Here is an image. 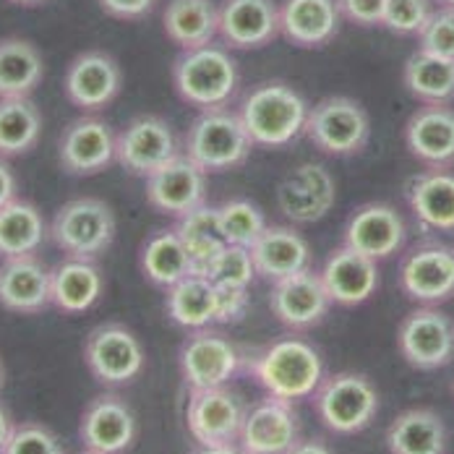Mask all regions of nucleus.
<instances>
[{
  "instance_id": "1",
  "label": "nucleus",
  "mask_w": 454,
  "mask_h": 454,
  "mask_svg": "<svg viewBox=\"0 0 454 454\" xmlns=\"http://www.w3.org/2000/svg\"><path fill=\"white\" fill-rule=\"evenodd\" d=\"M246 371L267 395L290 403L314 397L318 384L326 379L321 353L309 340L295 334L279 337L256 356L246 358Z\"/></svg>"
},
{
  "instance_id": "2",
  "label": "nucleus",
  "mask_w": 454,
  "mask_h": 454,
  "mask_svg": "<svg viewBox=\"0 0 454 454\" xmlns=\"http://www.w3.org/2000/svg\"><path fill=\"white\" fill-rule=\"evenodd\" d=\"M309 105L303 94L285 82H264L243 94L238 115L256 146L279 149L306 131Z\"/></svg>"
},
{
  "instance_id": "3",
  "label": "nucleus",
  "mask_w": 454,
  "mask_h": 454,
  "mask_svg": "<svg viewBox=\"0 0 454 454\" xmlns=\"http://www.w3.org/2000/svg\"><path fill=\"white\" fill-rule=\"evenodd\" d=\"M227 50L230 47L215 43L181 50L173 63V87L185 105L209 110L230 102V97L238 91L240 74Z\"/></svg>"
},
{
  "instance_id": "4",
  "label": "nucleus",
  "mask_w": 454,
  "mask_h": 454,
  "mask_svg": "<svg viewBox=\"0 0 454 454\" xmlns=\"http://www.w3.org/2000/svg\"><path fill=\"white\" fill-rule=\"evenodd\" d=\"M254 146L256 144L246 131L238 110L232 113L225 105L201 110L185 134V154L207 173H225L240 168Z\"/></svg>"
},
{
  "instance_id": "5",
  "label": "nucleus",
  "mask_w": 454,
  "mask_h": 454,
  "mask_svg": "<svg viewBox=\"0 0 454 454\" xmlns=\"http://www.w3.org/2000/svg\"><path fill=\"white\" fill-rule=\"evenodd\" d=\"M115 230L118 223L110 204L94 196H79L55 212L50 223V238L66 256L94 262L113 246Z\"/></svg>"
},
{
  "instance_id": "6",
  "label": "nucleus",
  "mask_w": 454,
  "mask_h": 454,
  "mask_svg": "<svg viewBox=\"0 0 454 454\" xmlns=\"http://www.w3.org/2000/svg\"><path fill=\"white\" fill-rule=\"evenodd\" d=\"M314 408L321 423L340 436L361 434L379 410V392L365 373H329L314 392Z\"/></svg>"
},
{
  "instance_id": "7",
  "label": "nucleus",
  "mask_w": 454,
  "mask_h": 454,
  "mask_svg": "<svg viewBox=\"0 0 454 454\" xmlns=\"http://www.w3.org/2000/svg\"><path fill=\"white\" fill-rule=\"evenodd\" d=\"M246 403L227 387L188 392L185 426L193 442L207 452H240V431L246 420Z\"/></svg>"
},
{
  "instance_id": "8",
  "label": "nucleus",
  "mask_w": 454,
  "mask_h": 454,
  "mask_svg": "<svg viewBox=\"0 0 454 454\" xmlns=\"http://www.w3.org/2000/svg\"><path fill=\"white\" fill-rule=\"evenodd\" d=\"M303 134L329 157H356L368 146L371 121L361 102L350 97H324L311 105Z\"/></svg>"
},
{
  "instance_id": "9",
  "label": "nucleus",
  "mask_w": 454,
  "mask_h": 454,
  "mask_svg": "<svg viewBox=\"0 0 454 454\" xmlns=\"http://www.w3.org/2000/svg\"><path fill=\"white\" fill-rule=\"evenodd\" d=\"M178 368L188 392L225 387L246 368V358L217 329H191L178 350Z\"/></svg>"
},
{
  "instance_id": "10",
  "label": "nucleus",
  "mask_w": 454,
  "mask_h": 454,
  "mask_svg": "<svg viewBox=\"0 0 454 454\" xmlns=\"http://www.w3.org/2000/svg\"><path fill=\"white\" fill-rule=\"evenodd\" d=\"M84 364L102 387H126L144 368V348L126 324L105 321L87 334Z\"/></svg>"
},
{
  "instance_id": "11",
  "label": "nucleus",
  "mask_w": 454,
  "mask_h": 454,
  "mask_svg": "<svg viewBox=\"0 0 454 454\" xmlns=\"http://www.w3.org/2000/svg\"><path fill=\"white\" fill-rule=\"evenodd\" d=\"M400 287L420 306H442L454 298V248L420 240L400 264Z\"/></svg>"
},
{
  "instance_id": "12",
  "label": "nucleus",
  "mask_w": 454,
  "mask_h": 454,
  "mask_svg": "<svg viewBox=\"0 0 454 454\" xmlns=\"http://www.w3.org/2000/svg\"><path fill=\"white\" fill-rule=\"evenodd\" d=\"M60 170L74 178H90L118 162V134L94 113L68 123L58 141Z\"/></svg>"
},
{
  "instance_id": "13",
  "label": "nucleus",
  "mask_w": 454,
  "mask_h": 454,
  "mask_svg": "<svg viewBox=\"0 0 454 454\" xmlns=\"http://www.w3.org/2000/svg\"><path fill=\"white\" fill-rule=\"evenodd\" d=\"M397 345L418 371L444 368L454 358V321L436 306H420L403 318Z\"/></svg>"
},
{
  "instance_id": "14",
  "label": "nucleus",
  "mask_w": 454,
  "mask_h": 454,
  "mask_svg": "<svg viewBox=\"0 0 454 454\" xmlns=\"http://www.w3.org/2000/svg\"><path fill=\"white\" fill-rule=\"evenodd\" d=\"M301 442V418L295 403L267 395L246 410L240 444L246 454H293Z\"/></svg>"
},
{
  "instance_id": "15",
  "label": "nucleus",
  "mask_w": 454,
  "mask_h": 454,
  "mask_svg": "<svg viewBox=\"0 0 454 454\" xmlns=\"http://www.w3.org/2000/svg\"><path fill=\"white\" fill-rule=\"evenodd\" d=\"M138 423L131 405L115 392L94 397L82 412L79 442L90 454H121L137 444Z\"/></svg>"
},
{
  "instance_id": "16",
  "label": "nucleus",
  "mask_w": 454,
  "mask_h": 454,
  "mask_svg": "<svg viewBox=\"0 0 454 454\" xmlns=\"http://www.w3.org/2000/svg\"><path fill=\"white\" fill-rule=\"evenodd\" d=\"M178 154L170 123L157 115H138L118 131V165L131 176L149 178Z\"/></svg>"
},
{
  "instance_id": "17",
  "label": "nucleus",
  "mask_w": 454,
  "mask_h": 454,
  "mask_svg": "<svg viewBox=\"0 0 454 454\" xmlns=\"http://www.w3.org/2000/svg\"><path fill=\"white\" fill-rule=\"evenodd\" d=\"M270 309L282 326L293 332H309L326 318L332 309V298L324 287L321 274L309 267L303 272L274 282Z\"/></svg>"
},
{
  "instance_id": "18",
  "label": "nucleus",
  "mask_w": 454,
  "mask_h": 454,
  "mask_svg": "<svg viewBox=\"0 0 454 454\" xmlns=\"http://www.w3.org/2000/svg\"><path fill=\"white\" fill-rule=\"evenodd\" d=\"M123 87V74L118 60L105 50L79 52L66 74V94L76 110L99 113L113 105Z\"/></svg>"
},
{
  "instance_id": "19",
  "label": "nucleus",
  "mask_w": 454,
  "mask_h": 454,
  "mask_svg": "<svg viewBox=\"0 0 454 454\" xmlns=\"http://www.w3.org/2000/svg\"><path fill=\"white\" fill-rule=\"evenodd\" d=\"M405 240H408L405 217L395 207L381 204V201H371L353 209V215L345 223V235H342L345 246L361 251L373 262H384L395 256L397 251H403Z\"/></svg>"
},
{
  "instance_id": "20",
  "label": "nucleus",
  "mask_w": 454,
  "mask_h": 454,
  "mask_svg": "<svg viewBox=\"0 0 454 454\" xmlns=\"http://www.w3.org/2000/svg\"><path fill=\"white\" fill-rule=\"evenodd\" d=\"M146 199L160 215L178 220L207 204V170H201L188 154H178L146 178Z\"/></svg>"
},
{
  "instance_id": "21",
  "label": "nucleus",
  "mask_w": 454,
  "mask_h": 454,
  "mask_svg": "<svg viewBox=\"0 0 454 454\" xmlns=\"http://www.w3.org/2000/svg\"><path fill=\"white\" fill-rule=\"evenodd\" d=\"M334 181L318 162H303L277 185V207L295 225L318 223L334 207Z\"/></svg>"
},
{
  "instance_id": "22",
  "label": "nucleus",
  "mask_w": 454,
  "mask_h": 454,
  "mask_svg": "<svg viewBox=\"0 0 454 454\" xmlns=\"http://www.w3.org/2000/svg\"><path fill=\"white\" fill-rule=\"evenodd\" d=\"M279 35V5L274 0H223L220 40L225 47L259 50Z\"/></svg>"
},
{
  "instance_id": "23",
  "label": "nucleus",
  "mask_w": 454,
  "mask_h": 454,
  "mask_svg": "<svg viewBox=\"0 0 454 454\" xmlns=\"http://www.w3.org/2000/svg\"><path fill=\"white\" fill-rule=\"evenodd\" d=\"M379 262L364 256L361 251L350 248V246H337L324 267H321V279L324 287L332 298V303L345 306V309H356L365 303L376 287H379Z\"/></svg>"
},
{
  "instance_id": "24",
  "label": "nucleus",
  "mask_w": 454,
  "mask_h": 454,
  "mask_svg": "<svg viewBox=\"0 0 454 454\" xmlns=\"http://www.w3.org/2000/svg\"><path fill=\"white\" fill-rule=\"evenodd\" d=\"M410 154L428 168L454 165V110L450 105H423L405 123Z\"/></svg>"
},
{
  "instance_id": "25",
  "label": "nucleus",
  "mask_w": 454,
  "mask_h": 454,
  "mask_svg": "<svg viewBox=\"0 0 454 454\" xmlns=\"http://www.w3.org/2000/svg\"><path fill=\"white\" fill-rule=\"evenodd\" d=\"M0 303L11 314H40L50 306V270L29 254L3 259Z\"/></svg>"
},
{
  "instance_id": "26",
  "label": "nucleus",
  "mask_w": 454,
  "mask_h": 454,
  "mask_svg": "<svg viewBox=\"0 0 454 454\" xmlns=\"http://www.w3.org/2000/svg\"><path fill=\"white\" fill-rule=\"evenodd\" d=\"M340 24L337 0H285L279 5V32L295 47H324L337 37Z\"/></svg>"
},
{
  "instance_id": "27",
  "label": "nucleus",
  "mask_w": 454,
  "mask_h": 454,
  "mask_svg": "<svg viewBox=\"0 0 454 454\" xmlns=\"http://www.w3.org/2000/svg\"><path fill=\"white\" fill-rule=\"evenodd\" d=\"M251 259L256 267V277L274 285L285 277L309 270L311 248L295 227L267 225V230L251 246Z\"/></svg>"
},
{
  "instance_id": "28",
  "label": "nucleus",
  "mask_w": 454,
  "mask_h": 454,
  "mask_svg": "<svg viewBox=\"0 0 454 454\" xmlns=\"http://www.w3.org/2000/svg\"><path fill=\"white\" fill-rule=\"evenodd\" d=\"M138 270L141 274L162 287L170 290L173 285H178L188 274H196L193 267V256L188 251V246L183 243L176 227H162L154 230L138 248Z\"/></svg>"
},
{
  "instance_id": "29",
  "label": "nucleus",
  "mask_w": 454,
  "mask_h": 454,
  "mask_svg": "<svg viewBox=\"0 0 454 454\" xmlns=\"http://www.w3.org/2000/svg\"><path fill=\"white\" fill-rule=\"evenodd\" d=\"M408 204L415 220L434 232H454V173L428 168L408 185Z\"/></svg>"
},
{
  "instance_id": "30",
  "label": "nucleus",
  "mask_w": 454,
  "mask_h": 454,
  "mask_svg": "<svg viewBox=\"0 0 454 454\" xmlns=\"http://www.w3.org/2000/svg\"><path fill=\"white\" fill-rule=\"evenodd\" d=\"M102 295V272L91 259L66 256L50 270V306L60 314H84Z\"/></svg>"
},
{
  "instance_id": "31",
  "label": "nucleus",
  "mask_w": 454,
  "mask_h": 454,
  "mask_svg": "<svg viewBox=\"0 0 454 454\" xmlns=\"http://www.w3.org/2000/svg\"><path fill=\"white\" fill-rule=\"evenodd\" d=\"M162 29L181 50H193L220 37V5L212 0H170L162 11Z\"/></svg>"
},
{
  "instance_id": "32",
  "label": "nucleus",
  "mask_w": 454,
  "mask_h": 454,
  "mask_svg": "<svg viewBox=\"0 0 454 454\" xmlns=\"http://www.w3.org/2000/svg\"><path fill=\"white\" fill-rule=\"evenodd\" d=\"M387 450L392 454L447 452V426L434 410H405L387 428Z\"/></svg>"
},
{
  "instance_id": "33",
  "label": "nucleus",
  "mask_w": 454,
  "mask_h": 454,
  "mask_svg": "<svg viewBox=\"0 0 454 454\" xmlns=\"http://www.w3.org/2000/svg\"><path fill=\"white\" fill-rule=\"evenodd\" d=\"M168 317L183 329H204L217 324L220 295L217 285L204 274H188L178 285L168 290L165 298Z\"/></svg>"
},
{
  "instance_id": "34",
  "label": "nucleus",
  "mask_w": 454,
  "mask_h": 454,
  "mask_svg": "<svg viewBox=\"0 0 454 454\" xmlns=\"http://www.w3.org/2000/svg\"><path fill=\"white\" fill-rule=\"evenodd\" d=\"M403 82L423 105H447L454 99V60L418 47L405 60Z\"/></svg>"
},
{
  "instance_id": "35",
  "label": "nucleus",
  "mask_w": 454,
  "mask_h": 454,
  "mask_svg": "<svg viewBox=\"0 0 454 454\" xmlns=\"http://www.w3.org/2000/svg\"><path fill=\"white\" fill-rule=\"evenodd\" d=\"M45 74L40 50L29 40L5 37L0 43V99L32 97Z\"/></svg>"
},
{
  "instance_id": "36",
  "label": "nucleus",
  "mask_w": 454,
  "mask_h": 454,
  "mask_svg": "<svg viewBox=\"0 0 454 454\" xmlns=\"http://www.w3.org/2000/svg\"><path fill=\"white\" fill-rule=\"evenodd\" d=\"M45 240V220L40 209L27 199H13L0 204V254L3 259L11 256H29Z\"/></svg>"
},
{
  "instance_id": "37",
  "label": "nucleus",
  "mask_w": 454,
  "mask_h": 454,
  "mask_svg": "<svg viewBox=\"0 0 454 454\" xmlns=\"http://www.w3.org/2000/svg\"><path fill=\"white\" fill-rule=\"evenodd\" d=\"M43 134V115L29 97L0 99V154L3 160L24 157Z\"/></svg>"
},
{
  "instance_id": "38",
  "label": "nucleus",
  "mask_w": 454,
  "mask_h": 454,
  "mask_svg": "<svg viewBox=\"0 0 454 454\" xmlns=\"http://www.w3.org/2000/svg\"><path fill=\"white\" fill-rule=\"evenodd\" d=\"M176 230L183 238V243L188 246L191 256H193V267L196 274L207 272V267L212 264V259L227 246L223 227H220V215L217 207L201 204L193 212L183 215L176 220Z\"/></svg>"
},
{
  "instance_id": "39",
  "label": "nucleus",
  "mask_w": 454,
  "mask_h": 454,
  "mask_svg": "<svg viewBox=\"0 0 454 454\" xmlns=\"http://www.w3.org/2000/svg\"><path fill=\"white\" fill-rule=\"evenodd\" d=\"M220 215V227L230 246H246L251 248L256 238L267 230V220L262 209L248 201V199H230L217 207Z\"/></svg>"
},
{
  "instance_id": "40",
  "label": "nucleus",
  "mask_w": 454,
  "mask_h": 454,
  "mask_svg": "<svg viewBox=\"0 0 454 454\" xmlns=\"http://www.w3.org/2000/svg\"><path fill=\"white\" fill-rule=\"evenodd\" d=\"M204 277H209L220 287H251L256 279V267L251 259V248L246 246H230L212 259Z\"/></svg>"
},
{
  "instance_id": "41",
  "label": "nucleus",
  "mask_w": 454,
  "mask_h": 454,
  "mask_svg": "<svg viewBox=\"0 0 454 454\" xmlns=\"http://www.w3.org/2000/svg\"><path fill=\"white\" fill-rule=\"evenodd\" d=\"M0 452L3 454H60V439L55 436L52 428L45 423H16L5 439H0Z\"/></svg>"
},
{
  "instance_id": "42",
  "label": "nucleus",
  "mask_w": 454,
  "mask_h": 454,
  "mask_svg": "<svg viewBox=\"0 0 454 454\" xmlns=\"http://www.w3.org/2000/svg\"><path fill=\"white\" fill-rule=\"evenodd\" d=\"M434 13L431 0H387L384 5V24L395 35H420L426 21Z\"/></svg>"
},
{
  "instance_id": "43",
  "label": "nucleus",
  "mask_w": 454,
  "mask_h": 454,
  "mask_svg": "<svg viewBox=\"0 0 454 454\" xmlns=\"http://www.w3.org/2000/svg\"><path fill=\"white\" fill-rule=\"evenodd\" d=\"M420 50L442 55V58H452L454 60V8H434L431 19L426 21V27L418 35Z\"/></svg>"
},
{
  "instance_id": "44",
  "label": "nucleus",
  "mask_w": 454,
  "mask_h": 454,
  "mask_svg": "<svg viewBox=\"0 0 454 454\" xmlns=\"http://www.w3.org/2000/svg\"><path fill=\"white\" fill-rule=\"evenodd\" d=\"M384 5L387 0H337L342 21L353 27H381L384 24Z\"/></svg>"
},
{
  "instance_id": "45",
  "label": "nucleus",
  "mask_w": 454,
  "mask_h": 454,
  "mask_svg": "<svg viewBox=\"0 0 454 454\" xmlns=\"http://www.w3.org/2000/svg\"><path fill=\"white\" fill-rule=\"evenodd\" d=\"M217 295H220V314L217 324H235L248 314V287H220L217 285Z\"/></svg>"
},
{
  "instance_id": "46",
  "label": "nucleus",
  "mask_w": 454,
  "mask_h": 454,
  "mask_svg": "<svg viewBox=\"0 0 454 454\" xmlns=\"http://www.w3.org/2000/svg\"><path fill=\"white\" fill-rule=\"evenodd\" d=\"M99 8L113 16V19H121V21H137L144 19L146 13L154 11L157 0H97Z\"/></svg>"
},
{
  "instance_id": "47",
  "label": "nucleus",
  "mask_w": 454,
  "mask_h": 454,
  "mask_svg": "<svg viewBox=\"0 0 454 454\" xmlns=\"http://www.w3.org/2000/svg\"><path fill=\"white\" fill-rule=\"evenodd\" d=\"M0 181H3V188H0V204H8L16 199V181H13V173L8 168V162L3 160L0 165Z\"/></svg>"
},
{
  "instance_id": "48",
  "label": "nucleus",
  "mask_w": 454,
  "mask_h": 454,
  "mask_svg": "<svg viewBox=\"0 0 454 454\" xmlns=\"http://www.w3.org/2000/svg\"><path fill=\"white\" fill-rule=\"evenodd\" d=\"M293 452L295 454H306V452L326 454V452H332V450H329L324 442H318V439H309V442H306V439H301V442H298V447H295Z\"/></svg>"
},
{
  "instance_id": "49",
  "label": "nucleus",
  "mask_w": 454,
  "mask_h": 454,
  "mask_svg": "<svg viewBox=\"0 0 454 454\" xmlns=\"http://www.w3.org/2000/svg\"><path fill=\"white\" fill-rule=\"evenodd\" d=\"M8 3L21 5V8H37V5H43V3H47V0H8Z\"/></svg>"
},
{
  "instance_id": "50",
  "label": "nucleus",
  "mask_w": 454,
  "mask_h": 454,
  "mask_svg": "<svg viewBox=\"0 0 454 454\" xmlns=\"http://www.w3.org/2000/svg\"><path fill=\"white\" fill-rule=\"evenodd\" d=\"M442 5H450V8H454V0H439Z\"/></svg>"
},
{
  "instance_id": "51",
  "label": "nucleus",
  "mask_w": 454,
  "mask_h": 454,
  "mask_svg": "<svg viewBox=\"0 0 454 454\" xmlns=\"http://www.w3.org/2000/svg\"><path fill=\"white\" fill-rule=\"evenodd\" d=\"M452 395H454V381H452Z\"/></svg>"
}]
</instances>
